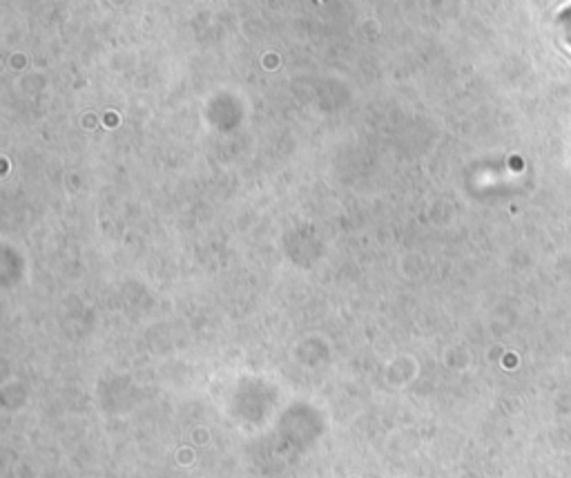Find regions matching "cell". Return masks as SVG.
<instances>
[{
	"label": "cell",
	"instance_id": "6da1fadb",
	"mask_svg": "<svg viewBox=\"0 0 571 478\" xmlns=\"http://www.w3.org/2000/svg\"><path fill=\"white\" fill-rule=\"evenodd\" d=\"M567 40H569V46H571V34H569V36H567Z\"/></svg>",
	"mask_w": 571,
	"mask_h": 478
}]
</instances>
